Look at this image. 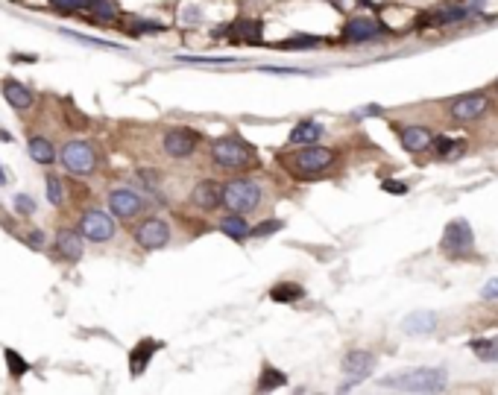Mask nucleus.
I'll use <instances>...</instances> for the list:
<instances>
[{
	"instance_id": "obj_1",
	"label": "nucleus",
	"mask_w": 498,
	"mask_h": 395,
	"mask_svg": "<svg viewBox=\"0 0 498 395\" xmlns=\"http://www.w3.org/2000/svg\"><path fill=\"white\" fill-rule=\"evenodd\" d=\"M381 389H402V392H443L449 387V375L443 369H405L387 375L378 381Z\"/></svg>"
},
{
	"instance_id": "obj_2",
	"label": "nucleus",
	"mask_w": 498,
	"mask_h": 395,
	"mask_svg": "<svg viewBox=\"0 0 498 395\" xmlns=\"http://www.w3.org/2000/svg\"><path fill=\"white\" fill-rule=\"evenodd\" d=\"M334 164V152L326 147H302L290 158H285V167L296 176V179H316Z\"/></svg>"
},
{
	"instance_id": "obj_3",
	"label": "nucleus",
	"mask_w": 498,
	"mask_h": 395,
	"mask_svg": "<svg viewBox=\"0 0 498 395\" xmlns=\"http://www.w3.org/2000/svg\"><path fill=\"white\" fill-rule=\"evenodd\" d=\"M211 158H214V164H220L223 170H244L255 162V152L244 138L229 135V138H220V141L211 144Z\"/></svg>"
},
{
	"instance_id": "obj_4",
	"label": "nucleus",
	"mask_w": 498,
	"mask_h": 395,
	"mask_svg": "<svg viewBox=\"0 0 498 395\" xmlns=\"http://www.w3.org/2000/svg\"><path fill=\"white\" fill-rule=\"evenodd\" d=\"M258 202H261V188L252 179H232L223 185V205L229 211L247 214V211L258 208Z\"/></svg>"
},
{
	"instance_id": "obj_5",
	"label": "nucleus",
	"mask_w": 498,
	"mask_h": 395,
	"mask_svg": "<svg viewBox=\"0 0 498 395\" xmlns=\"http://www.w3.org/2000/svg\"><path fill=\"white\" fill-rule=\"evenodd\" d=\"M440 249L451 258H466V255L475 249V231L466 220H451L446 229H443V241H440Z\"/></svg>"
},
{
	"instance_id": "obj_6",
	"label": "nucleus",
	"mask_w": 498,
	"mask_h": 395,
	"mask_svg": "<svg viewBox=\"0 0 498 395\" xmlns=\"http://www.w3.org/2000/svg\"><path fill=\"white\" fill-rule=\"evenodd\" d=\"M62 164L73 176H91L97 170V152L88 141H71L62 150Z\"/></svg>"
},
{
	"instance_id": "obj_7",
	"label": "nucleus",
	"mask_w": 498,
	"mask_h": 395,
	"mask_svg": "<svg viewBox=\"0 0 498 395\" xmlns=\"http://www.w3.org/2000/svg\"><path fill=\"white\" fill-rule=\"evenodd\" d=\"M79 231H83V237L91 241V243H109L114 237V231H117L114 229V217L106 214V211L91 208V211L83 214V220H79Z\"/></svg>"
},
{
	"instance_id": "obj_8",
	"label": "nucleus",
	"mask_w": 498,
	"mask_h": 395,
	"mask_svg": "<svg viewBox=\"0 0 498 395\" xmlns=\"http://www.w3.org/2000/svg\"><path fill=\"white\" fill-rule=\"evenodd\" d=\"M472 15V6H461V4H443V6H434L428 9L416 27H428V30H437V27H451V24H461Z\"/></svg>"
},
{
	"instance_id": "obj_9",
	"label": "nucleus",
	"mask_w": 498,
	"mask_h": 395,
	"mask_svg": "<svg viewBox=\"0 0 498 395\" xmlns=\"http://www.w3.org/2000/svg\"><path fill=\"white\" fill-rule=\"evenodd\" d=\"M135 243L141 249H147V252L165 249L170 243V226L165 220H158V217H150V220H144L141 226L135 229Z\"/></svg>"
},
{
	"instance_id": "obj_10",
	"label": "nucleus",
	"mask_w": 498,
	"mask_h": 395,
	"mask_svg": "<svg viewBox=\"0 0 498 395\" xmlns=\"http://www.w3.org/2000/svg\"><path fill=\"white\" fill-rule=\"evenodd\" d=\"M199 132H194V129H185V126H179V129H170L167 135H165V152L170 155V158H188V155H194L196 152V147H199Z\"/></svg>"
},
{
	"instance_id": "obj_11",
	"label": "nucleus",
	"mask_w": 498,
	"mask_h": 395,
	"mask_svg": "<svg viewBox=\"0 0 498 395\" xmlns=\"http://www.w3.org/2000/svg\"><path fill=\"white\" fill-rule=\"evenodd\" d=\"M144 205L147 202L132 188H114L109 193V211L114 217H121V220H132V217H138V214L144 211Z\"/></svg>"
},
{
	"instance_id": "obj_12",
	"label": "nucleus",
	"mask_w": 498,
	"mask_h": 395,
	"mask_svg": "<svg viewBox=\"0 0 498 395\" xmlns=\"http://www.w3.org/2000/svg\"><path fill=\"white\" fill-rule=\"evenodd\" d=\"M490 106V97L481 94V91H475V94H463V97H457V100L451 103V114H454V121H461V123H469V121H478Z\"/></svg>"
},
{
	"instance_id": "obj_13",
	"label": "nucleus",
	"mask_w": 498,
	"mask_h": 395,
	"mask_svg": "<svg viewBox=\"0 0 498 395\" xmlns=\"http://www.w3.org/2000/svg\"><path fill=\"white\" fill-rule=\"evenodd\" d=\"M226 32L235 44H264V24L255 18H237Z\"/></svg>"
},
{
	"instance_id": "obj_14",
	"label": "nucleus",
	"mask_w": 498,
	"mask_h": 395,
	"mask_svg": "<svg viewBox=\"0 0 498 395\" xmlns=\"http://www.w3.org/2000/svg\"><path fill=\"white\" fill-rule=\"evenodd\" d=\"M387 27L381 21H372V18H352V21L343 27V42H369V38L384 35Z\"/></svg>"
},
{
	"instance_id": "obj_15",
	"label": "nucleus",
	"mask_w": 498,
	"mask_h": 395,
	"mask_svg": "<svg viewBox=\"0 0 498 395\" xmlns=\"http://www.w3.org/2000/svg\"><path fill=\"white\" fill-rule=\"evenodd\" d=\"M191 202L203 211H214L217 205H223V185H217L214 179L196 182V188L191 190Z\"/></svg>"
},
{
	"instance_id": "obj_16",
	"label": "nucleus",
	"mask_w": 498,
	"mask_h": 395,
	"mask_svg": "<svg viewBox=\"0 0 498 395\" xmlns=\"http://www.w3.org/2000/svg\"><path fill=\"white\" fill-rule=\"evenodd\" d=\"M372 369H375V354H369V351H349L346 358H343V372L349 375L355 384L369 378Z\"/></svg>"
},
{
	"instance_id": "obj_17",
	"label": "nucleus",
	"mask_w": 498,
	"mask_h": 395,
	"mask_svg": "<svg viewBox=\"0 0 498 395\" xmlns=\"http://www.w3.org/2000/svg\"><path fill=\"white\" fill-rule=\"evenodd\" d=\"M56 249H59V255H62L65 261H79V258H83V231L62 229L56 234Z\"/></svg>"
},
{
	"instance_id": "obj_18",
	"label": "nucleus",
	"mask_w": 498,
	"mask_h": 395,
	"mask_svg": "<svg viewBox=\"0 0 498 395\" xmlns=\"http://www.w3.org/2000/svg\"><path fill=\"white\" fill-rule=\"evenodd\" d=\"M162 348V343H155V340H141L135 348H132V354H129V372L135 375H144L147 372V366H150V360H153V354Z\"/></svg>"
},
{
	"instance_id": "obj_19",
	"label": "nucleus",
	"mask_w": 498,
	"mask_h": 395,
	"mask_svg": "<svg viewBox=\"0 0 498 395\" xmlns=\"http://www.w3.org/2000/svg\"><path fill=\"white\" fill-rule=\"evenodd\" d=\"M398 138H402V147L408 152H422L434 144V135L425 126H405L402 132H398Z\"/></svg>"
},
{
	"instance_id": "obj_20",
	"label": "nucleus",
	"mask_w": 498,
	"mask_h": 395,
	"mask_svg": "<svg viewBox=\"0 0 498 395\" xmlns=\"http://www.w3.org/2000/svg\"><path fill=\"white\" fill-rule=\"evenodd\" d=\"M323 138V126L316 121H299L287 138L290 147H308V144H316Z\"/></svg>"
},
{
	"instance_id": "obj_21",
	"label": "nucleus",
	"mask_w": 498,
	"mask_h": 395,
	"mask_svg": "<svg viewBox=\"0 0 498 395\" xmlns=\"http://www.w3.org/2000/svg\"><path fill=\"white\" fill-rule=\"evenodd\" d=\"M437 328V313L431 310H416L410 313L408 320H402V331L408 337H416V334H431Z\"/></svg>"
},
{
	"instance_id": "obj_22",
	"label": "nucleus",
	"mask_w": 498,
	"mask_h": 395,
	"mask_svg": "<svg viewBox=\"0 0 498 395\" xmlns=\"http://www.w3.org/2000/svg\"><path fill=\"white\" fill-rule=\"evenodd\" d=\"M4 97H6V103H9L12 109H18V111H24V109L32 106V94H30V88L21 85L18 79H6V83H4Z\"/></svg>"
},
{
	"instance_id": "obj_23",
	"label": "nucleus",
	"mask_w": 498,
	"mask_h": 395,
	"mask_svg": "<svg viewBox=\"0 0 498 395\" xmlns=\"http://www.w3.org/2000/svg\"><path fill=\"white\" fill-rule=\"evenodd\" d=\"M220 231H226L232 241H237V243H244L247 237H249V226H247V220H244V214H237V211H232V214H226V217H220Z\"/></svg>"
},
{
	"instance_id": "obj_24",
	"label": "nucleus",
	"mask_w": 498,
	"mask_h": 395,
	"mask_svg": "<svg viewBox=\"0 0 498 395\" xmlns=\"http://www.w3.org/2000/svg\"><path fill=\"white\" fill-rule=\"evenodd\" d=\"M270 299L278 305H293V302H302L305 299V287L302 284H293V281H282L270 290Z\"/></svg>"
},
{
	"instance_id": "obj_25",
	"label": "nucleus",
	"mask_w": 498,
	"mask_h": 395,
	"mask_svg": "<svg viewBox=\"0 0 498 395\" xmlns=\"http://www.w3.org/2000/svg\"><path fill=\"white\" fill-rule=\"evenodd\" d=\"M27 152H30L32 162H38V164H53L56 162V150H53V144L47 141V138H30Z\"/></svg>"
},
{
	"instance_id": "obj_26",
	"label": "nucleus",
	"mask_w": 498,
	"mask_h": 395,
	"mask_svg": "<svg viewBox=\"0 0 498 395\" xmlns=\"http://www.w3.org/2000/svg\"><path fill=\"white\" fill-rule=\"evenodd\" d=\"M472 354H478L487 363H498V337H478L469 343Z\"/></svg>"
},
{
	"instance_id": "obj_27",
	"label": "nucleus",
	"mask_w": 498,
	"mask_h": 395,
	"mask_svg": "<svg viewBox=\"0 0 498 395\" xmlns=\"http://www.w3.org/2000/svg\"><path fill=\"white\" fill-rule=\"evenodd\" d=\"M287 384V375L275 366H264L261 369V378H258V392H270V389H278Z\"/></svg>"
},
{
	"instance_id": "obj_28",
	"label": "nucleus",
	"mask_w": 498,
	"mask_h": 395,
	"mask_svg": "<svg viewBox=\"0 0 498 395\" xmlns=\"http://www.w3.org/2000/svg\"><path fill=\"white\" fill-rule=\"evenodd\" d=\"M88 12L97 18V21H117V4L114 0H91L88 4Z\"/></svg>"
},
{
	"instance_id": "obj_29",
	"label": "nucleus",
	"mask_w": 498,
	"mask_h": 395,
	"mask_svg": "<svg viewBox=\"0 0 498 395\" xmlns=\"http://www.w3.org/2000/svg\"><path fill=\"white\" fill-rule=\"evenodd\" d=\"M323 38H316V35H293V38H285V42H278L273 44L275 50H308V47H316Z\"/></svg>"
},
{
	"instance_id": "obj_30",
	"label": "nucleus",
	"mask_w": 498,
	"mask_h": 395,
	"mask_svg": "<svg viewBox=\"0 0 498 395\" xmlns=\"http://www.w3.org/2000/svg\"><path fill=\"white\" fill-rule=\"evenodd\" d=\"M431 147L437 150V155H440V158H457V155L466 150L463 141H451V138H434Z\"/></svg>"
},
{
	"instance_id": "obj_31",
	"label": "nucleus",
	"mask_w": 498,
	"mask_h": 395,
	"mask_svg": "<svg viewBox=\"0 0 498 395\" xmlns=\"http://www.w3.org/2000/svg\"><path fill=\"white\" fill-rule=\"evenodd\" d=\"M4 358H6V366H9V375H12V378H24V375L30 372V363H27L15 348H6V351H4Z\"/></svg>"
},
{
	"instance_id": "obj_32",
	"label": "nucleus",
	"mask_w": 498,
	"mask_h": 395,
	"mask_svg": "<svg viewBox=\"0 0 498 395\" xmlns=\"http://www.w3.org/2000/svg\"><path fill=\"white\" fill-rule=\"evenodd\" d=\"M47 200H50V205H62L65 202V185H62V179L59 176H47Z\"/></svg>"
},
{
	"instance_id": "obj_33",
	"label": "nucleus",
	"mask_w": 498,
	"mask_h": 395,
	"mask_svg": "<svg viewBox=\"0 0 498 395\" xmlns=\"http://www.w3.org/2000/svg\"><path fill=\"white\" fill-rule=\"evenodd\" d=\"M129 32H132V35L165 32V27H162V24H155V21H141V18H129Z\"/></svg>"
},
{
	"instance_id": "obj_34",
	"label": "nucleus",
	"mask_w": 498,
	"mask_h": 395,
	"mask_svg": "<svg viewBox=\"0 0 498 395\" xmlns=\"http://www.w3.org/2000/svg\"><path fill=\"white\" fill-rule=\"evenodd\" d=\"M282 229H285L282 220H267V223H261V226H255V229L249 231V237H270V234L282 231Z\"/></svg>"
},
{
	"instance_id": "obj_35",
	"label": "nucleus",
	"mask_w": 498,
	"mask_h": 395,
	"mask_svg": "<svg viewBox=\"0 0 498 395\" xmlns=\"http://www.w3.org/2000/svg\"><path fill=\"white\" fill-rule=\"evenodd\" d=\"M91 0H53V6L59 12H79V9H88Z\"/></svg>"
},
{
	"instance_id": "obj_36",
	"label": "nucleus",
	"mask_w": 498,
	"mask_h": 395,
	"mask_svg": "<svg viewBox=\"0 0 498 395\" xmlns=\"http://www.w3.org/2000/svg\"><path fill=\"white\" fill-rule=\"evenodd\" d=\"M15 208H18V211H21L24 217H30V214H35V202L30 200V196H27V193H18V196H15Z\"/></svg>"
},
{
	"instance_id": "obj_37",
	"label": "nucleus",
	"mask_w": 498,
	"mask_h": 395,
	"mask_svg": "<svg viewBox=\"0 0 498 395\" xmlns=\"http://www.w3.org/2000/svg\"><path fill=\"white\" fill-rule=\"evenodd\" d=\"M45 243H47V241H45V231L32 229V231L27 234V246H30V249H45Z\"/></svg>"
},
{
	"instance_id": "obj_38",
	"label": "nucleus",
	"mask_w": 498,
	"mask_h": 395,
	"mask_svg": "<svg viewBox=\"0 0 498 395\" xmlns=\"http://www.w3.org/2000/svg\"><path fill=\"white\" fill-rule=\"evenodd\" d=\"M381 188H384L387 193H393V196H405V193H408V185H405V182H393V179H387Z\"/></svg>"
},
{
	"instance_id": "obj_39",
	"label": "nucleus",
	"mask_w": 498,
	"mask_h": 395,
	"mask_svg": "<svg viewBox=\"0 0 498 395\" xmlns=\"http://www.w3.org/2000/svg\"><path fill=\"white\" fill-rule=\"evenodd\" d=\"M481 296H484V299H498V279L487 281V287L481 290Z\"/></svg>"
},
{
	"instance_id": "obj_40",
	"label": "nucleus",
	"mask_w": 498,
	"mask_h": 395,
	"mask_svg": "<svg viewBox=\"0 0 498 395\" xmlns=\"http://www.w3.org/2000/svg\"><path fill=\"white\" fill-rule=\"evenodd\" d=\"M0 185H6V173H4V167H0Z\"/></svg>"
},
{
	"instance_id": "obj_41",
	"label": "nucleus",
	"mask_w": 498,
	"mask_h": 395,
	"mask_svg": "<svg viewBox=\"0 0 498 395\" xmlns=\"http://www.w3.org/2000/svg\"><path fill=\"white\" fill-rule=\"evenodd\" d=\"M495 91H498V83H495Z\"/></svg>"
}]
</instances>
